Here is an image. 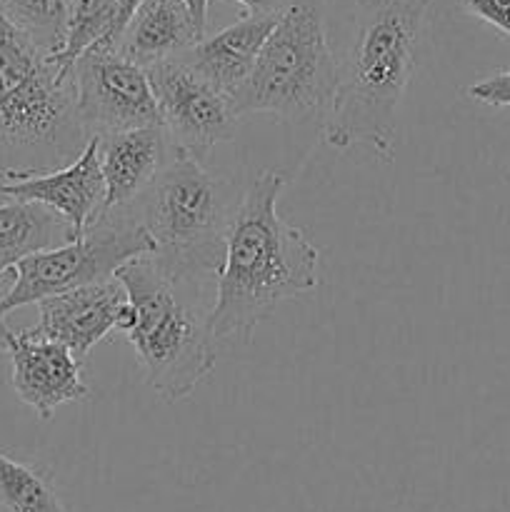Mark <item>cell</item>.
I'll list each match as a JSON object with an SVG mask.
<instances>
[{
	"instance_id": "cell-1",
	"label": "cell",
	"mask_w": 510,
	"mask_h": 512,
	"mask_svg": "<svg viewBox=\"0 0 510 512\" xmlns=\"http://www.w3.org/2000/svg\"><path fill=\"white\" fill-rule=\"evenodd\" d=\"M285 173L265 170L240 195L225 235L210 333L250 340L280 303L318 288V248L278 215Z\"/></svg>"
},
{
	"instance_id": "cell-2",
	"label": "cell",
	"mask_w": 510,
	"mask_h": 512,
	"mask_svg": "<svg viewBox=\"0 0 510 512\" xmlns=\"http://www.w3.org/2000/svg\"><path fill=\"white\" fill-rule=\"evenodd\" d=\"M433 0H365L338 68V88L325 115V143L333 150L365 145L390 163L398 115L418 65L425 15Z\"/></svg>"
},
{
	"instance_id": "cell-3",
	"label": "cell",
	"mask_w": 510,
	"mask_h": 512,
	"mask_svg": "<svg viewBox=\"0 0 510 512\" xmlns=\"http://www.w3.org/2000/svg\"><path fill=\"white\" fill-rule=\"evenodd\" d=\"M85 143L73 80L0 8V170L48 173L73 163Z\"/></svg>"
},
{
	"instance_id": "cell-4",
	"label": "cell",
	"mask_w": 510,
	"mask_h": 512,
	"mask_svg": "<svg viewBox=\"0 0 510 512\" xmlns=\"http://www.w3.org/2000/svg\"><path fill=\"white\" fill-rule=\"evenodd\" d=\"M128 293L123 333L138 355L145 383L165 400L188 398L215 368L210 310L195 305V285L170 278L153 255H140L115 270Z\"/></svg>"
},
{
	"instance_id": "cell-5",
	"label": "cell",
	"mask_w": 510,
	"mask_h": 512,
	"mask_svg": "<svg viewBox=\"0 0 510 512\" xmlns=\"http://www.w3.org/2000/svg\"><path fill=\"white\" fill-rule=\"evenodd\" d=\"M233 190L203 160L173 148L150 188L138 198L140 218L155 243V263L173 280L200 288L218 275L235 213Z\"/></svg>"
},
{
	"instance_id": "cell-6",
	"label": "cell",
	"mask_w": 510,
	"mask_h": 512,
	"mask_svg": "<svg viewBox=\"0 0 510 512\" xmlns=\"http://www.w3.org/2000/svg\"><path fill=\"white\" fill-rule=\"evenodd\" d=\"M338 88V65L328 45L320 5L293 0L275 20L248 80L230 98L238 118L273 115L308 123L328 115Z\"/></svg>"
},
{
	"instance_id": "cell-7",
	"label": "cell",
	"mask_w": 510,
	"mask_h": 512,
	"mask_svg": "<svg viewBox=\"0 0 510 512\" xmlns=\"http://www.w3.org/2000/svg\"><path fill=\"white\" fill-rule=\"evenodd\" d=\"M153 253L155 243L143 223L105 215L78 238L15 263L13 283L0 298V320L23 305L113 278L120 265Z\"/></svg>"
},
{
	"instance_id": "cell-8",
	"label": "cell",
	"mask_w": 510,
	"mask_h": 512,
	"mask_svg": "<svg viewBox=\"0 0 510 512\" xmlns=\"http://www.w3.org/2000/svg\"><path fill=\"white\" fill-rule=\"evenodd\" d=\"M70 80L75 110L88 138L160 125L148 73L143 65L125 58L115 45H90L73 63Z\"/></svg>"
},
{
	"instance_id": "cell-9",
	"label": "cell",
	"mask_w": 510,
	"mask_h": 512,
	"mask_svg": "<svg viewBox=\"0 0 510 512\" xmlns=\"http://www.w3.org/2000/svg\"><path fill=\"white\" fill-rule=\"evenodd\" d=\"M153 88L160 125L173 148L203 160L215 145L228 143L238 128V113L225 93L195 73L180 55L145 68Z\"/></svg>"
},
{
	"instance_id": "cell-10",
	"label": "cell",
	"mask_w": 510,
	"mask_h": 512,
	"mask_svg": "<svg viewBox=\"0 0 510 512\" xmlns=\"http://www.w3.org/2000/svg\"><path fill=\"white\" fill-rule=\"evenodd\" d=\"M0 353L10 358V383L15 395L40 420L53 418L55 408L88 398L80 363L65 345L38 330H13L0 320Z\"/></svg>"
},
{
	"instance_id": "cell-11",
	"label": "cell",
	"mask_w": 510,
	"mask_h": 512,
	"mask_svg": "<svg viewBox=\"0 0 510 512\" xmlns=\"http://www.w3.org/2000/svg\"><path fill=\"white\" fill-rule=\"evenodd\" d=\"M38 313L40 320L35 330L45 338L58 340L73 353L78 363H85L90 350L110 330L123 328V320L128 315V293L113 275L100 283L40 300Z\"/></svg>"
},
{
	"instance_id": "cell-12",
	"label": "cell",
	"mask_w": 510,
	"mask_h": 512,
	"mask_svg": "<svg viewBox=\"0 0 510 512\" xmlns=\"http://www.w3.org/2000/svg\"><path fill=\"white\" fill-rule=\"evenodd\" d=\"M3 193L8 198L48 205L70 225L73 238H78L103 215L105 180L100 168L98 138H88L78 158L63 168L8 178Z\"/></svg>"
},
{
	"instance_id": "cell-13",
	"label": "cell",
	"mask_w": 510,
	"mask_h": 512,
	"mask_svg": "<svg viewBox=\"0 0 510 512\" xmlns=\"http://www.w3.org/2000/svg\"><path fill=\"white\" fill-rule=\"evenodd\" d=\"M98 143L105 180V205L100 218L135 203L173 153V143L160 125L120 130L98 138Z\"/></svg>"
},
{
	"instance_id": "cell-14",
	"label": "cell",
	"mask_w": 510,
	"mask_h": 512,
	"mask_svg": "<svg viewBox=\"0 0 510 512\" xmlns=\"http://www.w3.org/2000/svg\"><path fill=\"white\" fill-rule=\"evenodd\" d=\"M278 15H243L228 28L195 40L180 58L220 93L233 98L248 80Z\"/></svg>"
},
{
	"instance_id": "cell-15",
	"label": "cell",
	"mask_w": 510,
	"mask_h": 512,
	"mask_svg": "<svg viewBox=\"0 0 510 512\" xmlns=\"http://www.w3.org/2000/svg\"><path fill=\"white\" fill-rule=\"evenodd\" d=\"M203 35L185 0H143L115 48L128 60L148 68L185 53Z\"/></svg>"
},
{
	"instance_id": "cell-16",
	"label": "cell",
	"mask_w": 510,
	"mask_h": 512,
	"mask_svg": "<svg viewBox=\"0 0 510 512\" xmlns=\"http://www.w3.org/2000/svg\"><path fill=\"white\" fill-rule=\"evenodd\" d=\"M73 240V230L48 205L33 200H0V275L33 253Z\"/></svg>"
},
{
	"instance_id": "cell-17",
	"label": "cell",
	"mask_w": 510,
	"mask_h": 512,
	"mask_svg": "<svg viewBox=\"0 0 510 512\" xmlns=\"http://www.w3.org/2000/svg\"><path fill=\"white\" fill-rule=\"evenodd\" d=\"M0 512H70L53 478L35 463L0 450Z\"/></svg>"
},
{
	"instance_id": "cell-18",
	"label": "cell",
	"mask_w": 510,
	"mask_h": 512,
	"mask_svg": "<svg viewBox=\"0 0 510 512\" xmlns=\"http://www.w3.org/2000/svg\"><path fill=\"white\" fill-rule=\"evenodd\" d=\"M0 8L45 55L63 50L73 0H0Z\"/></svg>"
},
{
	"instance_id": "cell-19",
	"label": "cell",
	"mask_w": 510,
	"mask_h": 512,
	"mask_svg": "<svg viewBox=\"0 0 510 512\" xmlns=\"http://www.w3.org/2000/svg\"><path fill=\"white\" fill-rule=\"evenodd\" d=\"M115 13H118V0H73L68 23V38L63 50L53 58L58 70L70 78L73 63L95 43L108 40L113 30Z\"/></svg>"
},
{
	"instance_id": "cell-20",
	"label": "cell",
	"mask_w": 510,
	"mask_h": 512,
	"mask_svg": "<svg viewBox=\"0 0 510 512\" xmlns=\"http://www.w3.org/2000/svg\"><path fill=\"white\" fill-rule=\"evenodd\" d=\"M470 100L490 105V108H510V70H498L488 78L465 88Z\"/></svg>"
},
{
	"instance_id": "cell-21",
	"label": "cell",
	"mask_w": 510,
	"mask_h": 512,
	"mask_svg": "<svg viewBox=\"0 0 510 512\" xmlns=\"http://www.w3.org/2000/svg\"><path fill=\"white\" fill-rule=\"evenodd\" d=\"M463 10L510 38V0H460Z\"/></svg>"
},
{
	"instance_id": "cell-22",
	"label": "cell",
	"mask_w": 510,
	"mask_h": 512,
	"mask_svg": "<svg viewBox=\"0 0 510 512\" xmlns=\"http://www.w3.org/2000/svg\"><path fill=\"white\" fill-rule=\"evenodd\" d=\"M245 10L243 15H278L288 8L293 0H233Z\"/></svg>"
},
{
	"instance_id": "cell-23",
	"label": "cell",
	"mask_w": 510,
	"mask_h": 512,
	"mask_svg": "<svg viewBox=\"0 0 510 512\" xmlns=\"http://www.w3.org/2000/svg\"><path fill=\"white\" fill-rule=\"evenodd\" d=\"M143 3V0H118V13H115V23H113V30H110L108 40H103L105 45H115L118 43L120 33H123V28L128 25V20L133 18L135 8Z\"/></svg>"
},
{
	"instance_id": "cell-24",
	"label": "cell",
	"mask_w": 510,
	"mask_h": 512,
	"mask_svg": "<svg viewBox=\"0 0 510 512\" xmlns=\"http://www.w3.org/2000/svg\"><path fill=\"white\" fill-rule=\"evenodd\" d=\"M185 3H188L198 28L205 33V28H208V0H185Z\"/></svg>"
},
{
	"instance_id": "cell-25",
	"label": "cell",
	"mask_w": 510,
	"mask_h": 512,
	"mask_svg": "<svg viewBox=\"0 0 510 512\" xmlns=\"http://www.w3.org/2000/svg\"><path fill=\"white\" fill-rule=\"evenodd\" d=\"M10 283H13V270H10V273H3V275H0V298H3V295L8 293Z\"/></svg>"
},
{
	"instance_id": "cell-26",
	"label": "cell",
	"mask_w": 510,
	"mask_h": 512,
	"mask_svg": "<svg viewBox=\"0 0 510 512\" xmlns=\"http://www.w3.org/2000/svg\"><path fill=\"white\" fill-rule=\"evenodd\" d=\"M5 180H8V173H3V170H0V200H3V198H8V195L3 193V188H5Z\"/></svg>"
},
{
	"instance_id": "cell-27",
	"label": "cell",
	"mask_w": 510,
	"mask_h": 512,
	"mask_svg": "<svg viewBox=\"0 0 510 512\" xmlns=\"http://www.w3.org/2000/svg\"><path fill=\"white\" fill-rule=\"evenodd\" d=\"M508 175H510V170H508Z\"/></svg>"
}]
</instances>
